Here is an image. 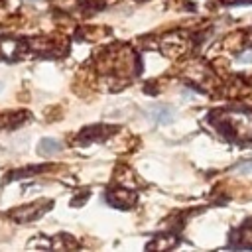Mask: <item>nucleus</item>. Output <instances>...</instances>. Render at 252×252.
Wrapping results in <instances>:
<instances>
[{
	"label": "nucleus",
	"instance_id": "nucleus-1",
	"mask_svg": "<svg viewBox=\"0 0 252 252\" xmlns=\"http://www.w3.org/2000/svg\"><path fill=\"white\" fill-rule=\"evenodd\" d=\"M148 116H150L156 124H167V122L173 120V108H171L169 104L158 102V104L148 106Z\"/></svg>",
	"mask_w": 252,
	"mask_h": 252
},
{
	"label": "nucleus",
	"instance_id": "nucleus-5",
	"mask_svg": "<svg viewBox=\"0 0 252 252\" xmlns=\"http://www.w3.org/2000/svg\"><path fill=\"white\" fill-rule=\"evenodd\" d=\"M0 87H2V85H0Z\"/></svg>",
	"mask_w": 252,
	"mask_h": 252
},
{
	"label": "nucleus",
	"instance_id": "nucleus-3",
	"mask_svg": "<svg viewBox=\"0 0 252 252\" xmlns=\"http://www.w3.org/2000/svg\"><path fill=\"white\" fill-rule=\"evenodd\" d=\"M236 169H238V171H242V173H252V159L240 161V163L236 165Z\"/></svg>",
	"mask_w": 252,
	"mask_h": 252
},
{
	"label": "nucleus",
	"instance_id": "nucleus-2",
	"mask_svg": "<svg viewBox=\"0 0 252 252\" xmlns=\"http://www.w3.org/2000/svg\"><path fill=\"white\" fill-rule=\"evenodd\" d=\"M59 150H61V142L55 140V138H43V140L39 142V146H37L39 156H53V154H57Z\"/></svg>",
	"mask_w": 252,
	"mask_h": 252
},
{
	"label": "nucleus",
	"instance_id": "nucleus-4",
	"mask_svg": "<svg viewBox=\"0 0 252 252\" xmlns=\"http://www.w3.org/2000/svg\"><path fill=\"white\" fill-rule=\"evenodd\" d=\"M26 2H35V0H26Z\"/></svg>",
	"mask_w": 252,
	"mask_h": 252
}]
</instances>
